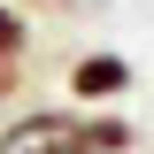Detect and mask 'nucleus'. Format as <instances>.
Listing matches in <instances>:
<instances>
[{"label": "nucleus", "instance_id": "1", "mask_svg": "<svg viewBox=\"0 0 154 154\" xmlns=\"http://www.w3.org/2000/svg\"><path fill=\"white\" fill-rule=\"evenodd\" d=\"M0 154H93L85 108H16L0 123Z\"/></svg>", "mask_w": 154, "mask_h": 154}, {"label": "nucleus", "instance_id": "2", "mask_svg": "<svg viewBox=\"0 0 154 154\" xmlns=\"http://www.w3.org/2000/svg\"><path fill=\"white\" fill-rule=\"evenodd\" d=\"M62 85H69L77 108H108V100L131 93V62L108 54V46H93V54H77V62H69V77H62Z\"/></svg>", "mask_w": 154, "mask_h": 154}, {"label": "nucleus", "instance_id": "3", "mask_svg": "<svg viewBox=\"0 0 154 154\" xmlns=\"http://www.w3.org/2000/svg\"><path fill=\"white\" fill-rule=\"evenodd\" d=\"M31 54V8L0 0V62H23Z\"/></svg>", "mask_w": 154, "mask_h": 154}, {"label": "nucleus", "instance_id": "4", "mask_svg": "<svg viewBox=\"0 0 154 154\" xmlns=\"http://www.w3.org/2000/svg\"><path fill=\"white\" fill-rule=\"evenodd\" d=\"M131 146H139V131H131L116 108H100V116H93V154H131Z\"/></svg>", "mask_w": 154, "mask_h": 154}, {"label": "nucleus", "instance_id": "5", "mask_svg": "<svg viewBox=\"0 0 154 154\" xmlns=\"http://www.w3.org/2000/svg\"><path fill=\"white\" fill-rule=\"evenodd\" d=\"M16 8H46V16H69V8H85V0H16Z\"/></svg>", "mask_w": 154, "mask_h": 154}]
</instances>
